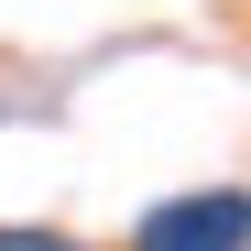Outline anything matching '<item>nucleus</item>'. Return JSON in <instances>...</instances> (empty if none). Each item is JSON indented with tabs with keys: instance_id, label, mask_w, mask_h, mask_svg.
Here are the masks:
<instances>
[{
	"instance_id": "nucleus-1",
	"label": "nucleus",
	"mask_w": 251,
	"mask_h": 251,
	"mask_svg": "<svg viewBox=\"0 0 251 251\" xmlns=\"http://www.w3.org/2000/svg\"><path fill=\"white\" fill-rule=\"evenodd\" d=\"M131 251H251V186H197V197H164L153 219L131 229Z\"/></svg>"
},
{
	"instance_id": "nucleus-2",
	"label": "nucleus",
	"mask_w": 251,
	"mask_h": 251,
	"mask_svg": "<svg viewBox=\"0 0 251 251\" xmlns=\"http://www.w3.org/2000/svg\"><path fill=\"white\" fill-rule=\"evenodd\" d=\"M0 251H88V240H66V229H22V219H0Z\"/></svg>"
}]
</instances>
